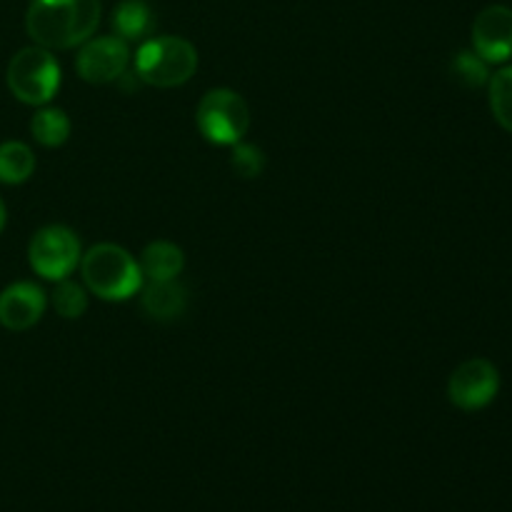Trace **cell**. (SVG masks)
<instances>
[{"instance_id": "5", "label": "cell", "mask_w": 512, "mask_h": 512, "mask_svg": "<svg viewBox=\"0 0 512 512\" xmlns=\"http://www.w3.org/2000/svg\"><path fill=\"white\" fill-rule=\"evenodd\" d=\"M200 135L213 145H235L250 128V108L240 93L230 88H215L203 95L195 113Z\"/></svg>"}, {"instance_id": "13", "label": "cell", "mask_w": 512, "mask_h": 512, "mask_svg": "<svg viewBox=\"0 0 512 512\" xmlns=\"http://www.w3.org/2000/svg\"><path fill=\"white\" fill-rule=\"evenodd\" d=\"M110 23H113L115 35L123 38L125 43H130V40H143L153 30L155 15L145 0H123L113 10V20Z\"/></svg>"}, {"instance_id": "12", "label": "cell", "mask_w": 512, "mask_h": 512, "mask_svg": "<svg viewBox=\"0 0 512 512\" xmlns=\"http://www.w3.org/2000/svg\"><path fill=\"white\" fill-rule=\"evenodd\" d=\"M138 265L145 280H178V275L185 268V255L175 243L155 240V243L145 245Z\"/></svg>"}, {"instance_id": "16", "label": "cell", "mask_w": 512, "mask_h": 512, "mask_svg": "<svg viewBox=\"0 0 512 512\" xmlns=\"http://www.w3.org/2000/svg\"><path fill=\"white\" fill-rule=\"evenodd\" d=\"M490 90V108H493L495 120L512 133V65L498 70L488 80Z\"/></svg>"}, {"instance_id": "8", "label": "cell", "mask_w": 512, "mask_h": 512, "mask_svg": "<svg viewBox=\"0 0 512 512\" xmlns=\"http://www.w3.org/2000/svg\"><path fill=\"white\" fill-rule=\"evenodd\" d=\"M130 65V48L118 35L88 38L75 58L78 75L90 85L118 83Z\"/></svg>"}, {"instance_id": "19", "label": "cell", "mask_w": 512, "mask_h": 512, "mask_svg": "<svg viewBox=\"0 0 512 512\" xmlns=\"http://www.w3.org/2000/svg\"><path fill=\"white\" fill-rule=\"evenodd\" d=\"M230 168L235 170V175L245 180H253L258 175H263L265 170V155L258 145L250 143H235L233 145V155H230Z\"/></svg>"}, {"instance_id": "18", "label": "cell", "mask_w": 512, "mask_h": 512, "mask_svg": "<svg viewBox=\"0 0 512 512\" xmlns=\"http://www.w3.org/2000/svg\"><path fill=\"white\" fill-rule=\"evenodd\" d=\"M450 75H453V80H458L463 88H483L490 80L488 63H485L478 53H468V50L455 55L453 63H450Z\"/></svg>"}, {"instance_id": "6", "label": "cell", "mask_w": 512, "mask_h": 512, "mask_svg": "<svg viewBox=\"0 0 512 512\" xmlns=\"http://www.w3.org/2000/svg\"><path fill=\"white\" fill-rule=\"evenodd\" d=\"M83 258L80 240L68 225H45L30 238L28 260L30 268L45 280H65Z\"/></svg>"}, {"instance_id": "20", "label": "cell", "mask_w": 512, "mask_h": 512, "mask_svg": "<svg viewBox=\"0 0 512 512\" xmlns=\"http://www.w3.org/2000/svg\"><path fill=\"white\" fill-rule=\"evenodd\" d=\"M5 220H8V210H5V203L0 200V233H3L5 228Z\"/></svg>"}, {"instance_id": "14", "label": "cell", "mask_w": 512, "mask_h": 512, "mask_svg": "<svg viewBox=\"0 0 512 512\" xmlns=\"http://www.w3.org/2000/svg\"><path fill=\"white\" fill-rule=\"evenodd\" d=\"M35 155L20 140H8L0 145V183L20 185L33 175Z\"/></svg>"}, {"instance_id": "9", "label": "cell", "mask_w": 512, "mask_h": 512, "mask_svg": "<svg viewBox=\"0 0 512 512\" xmlns=\"http://www.w3.org/2000/svg\"><path fill=\"white\" fill-rule=\"evenodd\" d=\"M473 48L485 63H505L512 58V10L490 5L473 23Z\"/></svg>"}, {"instance_id": "15", "label": "cell", "mask_w": 512, "mask_h": 512, "mask_svg": "<svg viewBox=\"0 0 512 512\" xmlns=\"http://www.w3.org/2000/svg\"><path fill=\"white\" fill-rule=\"evenodd\" d=\"M30 133L43 148H60L70 138V118L60 108H40L30 120Z\"/></svg>"}, {"instance_id": "11", "label": "cell", "mask_w": 512, "mask_h": 512, "mask_svg": "<svg viewBox=\"0 0 512 512\" xmlns=\"http://www.w3.org/2000/svg\"><path fill=\"white\" fill-rule=\"evenodd\" d=\"M188 308V290L178 280H148L143 283V310L158 323L180 318Z\"/></svg>"}, {"instance_id": "4", "label": "cell", "mask_w": 512, "mask_h": 512, "mask_svg": "<svg viewBox=\"0 0 512 512\" xmlns=\"http://www.w3.org/2000/svg\"><path fill=\"white\" fill-rule=\"evenodd\" d=\"M5 80L20 103L48 105L60 88V63L48 48L30 45L10 58Z\"/></svg>"}, {"instance_id": "3", "label": "cell", "mask_w": 512, "mask_h": 512, "mask_svg": "<svg viewBox=\"0 0 512 512\" xmlns=\"http://www.w3.org/2000/svg\"><path fill=\"white\" fill-rule=\"evenodd\" d=\"M198 70V50L190 40L163 35L150 38L135 53V75L153 88H178Z\"/></svg>"}, {"instance_id": "1", "label": "cell", "mask_w": 512, "mask_h": 512, "mask_svg": "<svg viewBox=\"0 0 512 512\" xmlns=\"http://www.w3.org/2000/svg\"><path fill=\"white\" fill-rule=\"evenodd\" d=\"M100 13V0H30L25 30L40 48L68 50L95 33Z\"/></svg>"}, {"instance_id": "7", "label": "cell", "mask_w": 512, "mask_h": 512, "mask_svg": "<svg viewBox=\"0 0 512 512\" xmlns=\"http://www.w3.org/2000/svg\"><path fill=\"white\" fill-rule=\"evenodd\" d=\"M500 390V375L490 360L473 358L460 363L448 380V398L460 410H483Z\"/></svg>"}, {"instance_id": "10", "label": "cell", "mask_w": 512, "mask_h": 512, "mask_svg": "<svg viewBox=\"0 0 512 512\" xmlns=\"http://www.w3.org/2000/svg\"><path fill=\"white\" fill-rule=\"evenodd\" d=\"M45 308H48V298L43 288L30 280H20L0 293V325L13 333H23L40 323Z\"/></svg>"}, {"instance_id": "2", "label": "cell", "mask_w": 512, "mask_h": 512, "mask_svg": "<svg viewBox=\"0 0 512 512\" xmlns=\"http://www.w3.org/2000/svg\"><path fill=\"white\" fill-rule=\"evenodd\" d=\"M80 273L85 285L100 300L120 303V300L133 298L143 290V270L138 260L125 248L115 243L93 245L88 253L80 258Z\"/></svg>"}, {"instance_id": "17", "label": "cell", "mask_w": 512, "mask_h": 512, "mask_svg": "<svg viewBox=\"0 0 512 512\" xmlns=\"http://www.w3.org/2000/svg\"><path fill=\"white\" fill-rule=\"evenodd\" d=\"M53 305L60 318L78 320L88 310V293H85L83 285L73 283V280H58L53 290Z\"/></svg>"}]
</instances>
